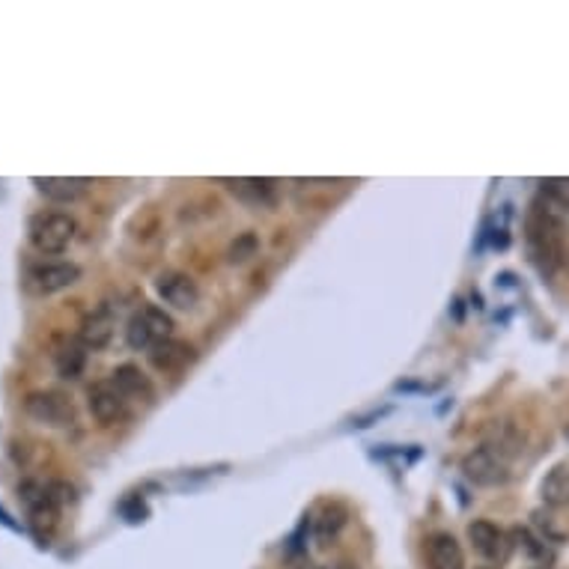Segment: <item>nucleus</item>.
<instances>
[{"instance_id":"6e6552de","label":"nucleus","mask_w":569,"mask_h":569,"mask_svg":"<svg viewBox=\"0 0 569 569\" xmlns=\"http://www.w3.org/2000/svg\"><path fill=\"white\" fill-rule=\"evenodd\" d=\"M156 293L165 305L177 307V310H194L197 302H200L194 277L186 275V272H161L156 277Z\"/></svg>"},{"instance_id":"20e7f679","label":"nucleus","mask_w":569,"mask_h":569,"mask_svg":"<svg viewBox=\"0 0 569 569\" xmlns=\"http://www.w3.org/2000/svg\"><path fill=\"white\" fill-rule=\"evenodd\" d=\"M81 281V268L66 260H42L33 263L24 275V289L30 295H57Z\"/></svg>"},{"instance_id":"39448f33","label":"nucleus","mask_w":569,"mask_h":569,"mask_svg":"<svg viewBox=\"0 0 569 569\" xmlns=\"http://www.w3.org/2000/svg\"><path fill=\"white\" fill-rule=\"evenodd\" d=\"M462 474L474 483V486H504L510 481V460L500 456L495 447L481 444L474 447L465 460H462Z\"/></svg>"},{"instance_id":"aec40b11","label":"nucleus","mask_w":569,"mask_h":569,"mask_svg":"<svg viewBox=\"0 0 569 569\" xmlns=\"http://www.w3.org/2000/svg\"><path fill=\"white\" fill-rule=\"evenodd\" d=\"M0 525H7V528H10V530H19V525H15V521L10 519V513L3 510V507H0Z\"/></svg>"},{"instance_id":"2eb2a0df","label":"nucleus","mask_w":569,"mask_h":569,"mask_svg":"<svg viewBox=\"0 0 569 569\" xmlns=\"http://www.w3.org/2000/svg\"><path fill=\"white\" fill-rule=\"evenodd\" d=\"M540 495L549 507H569V462L555 465L540 483Z\"/></svg>"},{"instance_id":"f8f14e48","label":"nucleus","mask_w":569,"mask_h":569,"mask_svg":"<svg viewBox=\"0 0 569 569\" xmlns=\"http://www.w3.org/2000/svg\"><path fill=\"white\" fill-rule=\"evenodd\" d=\"M33 186L54 203H75L78 197L87 194L93 182L84 177H33Z\"/></svg>"},{"instance_id":"1a4fd4ad","label":"nucleus","mask_w":569,"mask_h":569,"mask_svg":"<svg viewBox=\"0 0 569 569\" xmlns=\"http://www.w3.org/2000/svg\"><path fill=\"white\" fill-rule=\"evenodd\" d=\"M126 405L128 400L123 397V391H119L117 384L110 382V379H105V382H96L93 388L87 391V409L89 414L96 418L98 423H117L123 414H126Z\"/></svg>"},{"instance_id":"dca6fc26","label":"nucleus","mask_w":569,"mask_h":569,"mask_svg":"<svg viewBox=\"0 0 569 569\" xmlns=\"http://www.w3.org/2000/svg\"><path fill=\"white\" fill-rule=\"evenodd\" d=\"M110 382L117 384L119 391H123V397H152V384H149V379L144 373H140V367H135V363H123V367H117L114 373H110Z\"/></svg>"},{"instance_id":"f03ea898","label":"nucleus","mask_w":569,"mask_h":569,"mask_svg":"<svg viewBox=\"0 0 569 569\" xmlns=\"http://www.w3.org/2000/svg\"><path fill=\"white\" fill-rule=\"evenodd\" d=\"M75 230H78V224L66 212H40V215L30 218L28 239L40 254H63L72 245Z\"/></svg>"},{"instance_id":"f257e3e1","label":"nucleus","mask_w":569,"mask_h":569,"mask_svg":"<svg viewBox=\"0 0 569 569\" xmlns=\"http://www.w3.org/2000/svg\"><path fill=\"white\" fill-rule=\"evenodd\" d=\"M528 245L530 256L540 263L542 272H555L567 256V239H563V221L551 209V203L537 200L528 215Z\"/></svg>"},{"instance_id":"6ab92c4d","label":"nucleus","mask_w":569,"mask_h":569,"mask_svg":"<svg viewBox=\"0 0 569 569\" xmlns=\"http://www.w3.org/2000/svg\"><path fill=\"white\" fill-rule=\"evenodd\" d=\"M254 251H256V236L247 233V236H242L236 245L230 247V263H245L247 256H254Z\"/></svg>"},{"instance_id":"a211bd4d","label":"nucleus","mask_w":569,"mask_h":569,"mask_svg":"<svg viewBox=\"0 0 569 569\" xmlns=\"http://www.w3.org/2000/svg\"><path fill=\"white\" fill-rule=\"evenodd\" d=\"M542 200H549L551 207L569 209V177H551L540 182Z\"/></svg>"},{"instance_id":"423d86ee","label":"nucleus","mask_w":569,"mask_h":569,"mask_svg":"<svg viewBox=\"0 0 569 569\" xmlns=\"http://www.w3.org/2000/svg\"><path fill=\"white\" fill-rule=\"evenodd\" d=\"M24 412L28 418H33L42 426H54V430H63L75 421V405L66 393L60 391H33L28 393L24 400Z\"/></svg>"},{"instance_id":"5701e85b","label":"nucleus","mask_w":569,"mask_h":569,"mask_svg":"<svg viewBox=\"0 0 569 569\" xmlns=\"http://www.w3.org/2000/svg\"><path fill=\"white\" fill-rule=\"evenodd\" d=\"M567 439H569V423H567Z\"/></svg>"},{"instance_id":"b1692460","label":"nucleus","mask_w":569,"mask_h":569,"mask_svg":"<svg viewBox=\"0 0 569 569\" xmlns=\"http://www.w3.org/2000/svg\"><path fill=\"white\" fill-rule=\"evenodd\" d=\"M537 569H549V567H537Z\"/></svg>"},{"instance_id":"f3484780","label":"nucleus","mask_w":569,"mask_h":569,"mask_svg":"<svg viewBox=\"0 0 569 569\" xmlns=\"http://www.w3.org/2000/svg\"><path fill=\"white\" fill-rule=\"evenodd\" d=\"M224 186L233 194L254 200V203H268L272 194H275V182L272 179H224Z\"/></svg>"},{"instance_id":"9b49d317","label":"nucleus","mask_w":569,"mask_h":569,"mask_svg":"<svg viewBox=\"0 0 569 569\" xmlns=\"http://www.w3.org/2000/svg\"><path fill=\"white\" fill-rule=\"evenodd\" d=\"M423 555H426V569H465V551L453 534H432Z\"/></svg>"},{"instance_id":"4be33fe9","label":"nucleus","mask_w":569,"mask_h":569,"mask_svg":"<svg viewBox=\"0 0 569 569\" xmlns=\"http://www.w3.org/2000/svg\"><path fill=\"white\" fill-rule=\"evenodd\" d=\"M481 569H498V567H481Z\"/></svg>"},{"instance_id":"412c9836","label":"nucleus","mask_w":569,"mask_h":569,"mask_svg":"<svg viewBox=\"0 0 569 569\" xmlns=\"http://www.w3.org/2000/svg\"><path fill=\"white\" fill-rule=\"evenodd\" d=\"M328 569H355V567H349V563H334V567H328Z\"/></svg>"},{"instance_id":"9d476101","label":"nucleus","mask_w":569,"mask_h":569,"mask_svg":"<svg viewBox=\"0 0 569 569\" xmlns=\"http://www.w3.org/2000/svg\"><path fill=\"white\" fill-rule=\"evenodd\" d=\"M114 328H117V314L110 305H98L93 314H87L81 319L78 340L87 349H105L114 337Z\"/></svg>"},{"instance_id":"4468645a","label":"nucleus","mask_w":569,"mask_h":569,"mask_svg":"<svg viewBox=\"0 0 569 569\" xmlns=\"http://www.w3.org/2000/svg\"><path fill=\"white\" fill-rule=\"evenodd\" d=\"M84 367H87V346L81 344V340H66V344L57 346V352H54V370H57V376H63V379H78L84 373Z\"/></svg>"},{"instance_id":"ddd939ff","label":"nucleus","mask_w":569,"mask_h":569,"mask_svg":"<svg viewBox=\"0 0 569 569\" xmlns=\"http://www.w3.org/2000/svg\"><path fill=\"white\" fill-rule=\"evenodd\" d=\"M191 361H194V346L186 344V340H173V337L149 352V363L156 367L158 373H179Z\"/></svg>"},{"instance_id":"7ed1b4c3","label":"nucleus","mask_w":569,"mask_h":569,"mask_svg":"<svg viewBox=\"0 0 569 569\" xmlns=\"http://www.w3.org/2000/svg\"><path fill=\"white\" fill-rule=\"evenodd\" d=\"M170 337H173V319L156 305L140 307L126 325V344L138 352H152Z\"/></svg>"},{"instance_id":"0eeeda50","label":"nucleus","mask_w":569,"mask_h":569,"mask_svg":"<svg viewBox=\"0 0 569 569\" xmlns=\"http://www.w3.org/2000/svg\"><path fill=\"white\" fill-rule=\"evenodd\" d=\"M468 540H472L474 551L489 563H507L513 555V537L504 528H498L495 521L477 519L468 525Z\"/></svg>"}]
</instances>
